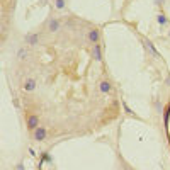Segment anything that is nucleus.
<instances>
[{
	"label": "nucleus",
	"instance_id": "obj_2",
	"mask_svg": "<svg viewBox=\"0 0 170 170\" xmlns=\"http://www.w3.org/2000/svg\"><path fill=\"white\" fill-rule=\"evenodd\" d=\"M60 27H61V24H60V21H58L56 17H49L48 22H46V31L51 32V34L58 32V31H60Z\"/></svg>",
	"mask_w": 170,
	"mask_h": 170
},
{
	"label": "nucleus",
	"instance_id": "obj_13",
	"mask_svg": "<svg viewBox=\"0 0 170 170\" xmlns=\"http://www.w3.org/2000/svg\"><path fill=\"white\" fill-rule=\"evenodd\" d=\"M121 104H122V107H124L126 114H128V116H135V111H133L131 107L128 106V102H126V100H121Z\"/></svg>",
	"mask_w": 170,
	"mask_h": 170
},
{
	"label": "nucleus",
	"instance_id": "obj_15",
	"mask_svg": "<svg viewBox=\"0 0 170 170\" xmlns=\"http://www.w3.org/2000/svg\"><path fill=\"white\" fill-rule=\"evenodd\" d=\"M168 38H170V31H168Z\"/></svg>",
	"mask_w": 170,
	"mask_h": 170
},
{
	"label": "nucleus",
	"instance_id": "obj_10",
	"mask_svg": "<svg viewBox=\"0 0 170 170\" xmlns=\"http://www.w3.org/2000/svg\"><path fill=\"white\" fill-rule=\"evenodd\" d=\"M27 56H29V49L26 48V46H22V48H19V49H17V58H19L21 61H24Z\"/></svg>",
	"mask_w": 170,
	"mask_h": 170
},
{
	"label": "nucleus",
	"instance_id": "obj_4",
	"mask_svg": "<svg viewBox=\"0 0 170 170\" xmlns=\"http://www.w3.org/2000/svg\"><path fill=\"white\" fill-rule=\"evenodd\" d=\"M46 128H43V126H39V128H36L34 131H32V138L36 140V141H44L46 140Z\"/></svg>",
	"mask_w": 170,
	"mask_h": 170
},
{
	"label": "nucleus",
	"instance_id": "obj_12",
	"mask_svg": "<svg viewBox=\"0 0 170 170\" xmlns=\"http://www.w3.org/2000/svg\"><path fill=\"white\" fill-rule=\"evenodd\" d=\"M55 7H56L58 10L67 9V0H55Z\"/></svg>",
	"mask_w": 170,
	"mask_h": 170
},
{
	"label": "nucleus",
	"instance_id": "obj_5",
	"mask_svg": "<svg viewBox=\"0 0 170 170\" xmlns=\"http://www.w3.org/2000/svg\"><path fill=\"white\" fill-rule=\"evenodd\" d=\"M92 58L97 61V63L102 61V48H100L99 43H97V44H92Z\"/></svg>",
	"mask_w": 170,
	"mask_h": 170
},
{
	"label": "nucleus",
	"instance_id": "obj_6",
	"mask_svg": "<svg viewBox=\"0 0 170 170\" xmlns=\"http://www.w3.org/2000/svg\"><path fill=\"white\" fill-rule=\"evenodd\" d=\"M143 44H145V48L148 49V51L151 53V56L153 58H160V53L157 51V48H155V44L150 41V39H143Z\"/></svg>",
	"mask_w": 170,
	"mask_h": 170
},
{
	"label": "nucleus",
	"instance_id": "obj_11",
	"mask_svg": "<svg viewBox=\"0 0 170 170\" xmlns=\"http://www.w3.org/2000/svg\"><path fill=\"white\" fill-rule=\"evenodd\" d=\"M157 22L160 24L162 27H165L168 24V19H167V16H165V14H158L157 16Z\"/></svg>",
	"mask_w": 170,
	"mask_h": 170
},
{
	"label": "nucleus",
	"instance_id": "obj_14",
	"mask_svg": "<svg viewBox=\"0 0 170 170\" xmlns=\"http://www.w3.org/2000/svg\"><path fill=\"white\" fill-rule=\"evenodd\" d=\"M122 170H129V167H122Z\"/></svg>",
	"mask_w": 170,
	"mask_h": 170
},
{
	"label": "nucleus",
	"instance_id": "obj_3",
	"mask_svg": "<svg viewBox=\"0 0 170 170\" xmlns=\"http://www.w3.org/2000/svg\"><path fill=\"white\" fill-rule=\"evenodd\" d=\"M87 39H89V43H92V44H97V43H100V31L99 29H90L89 32H87Z\"/></svg>",
	"mask_w": 170,
	"mask_h": 170
},
{
	"label": "nucleus",
	"instance_id": "obj_9",
	"mask_svg": "<svg viewBox=\"0 0 170 170\" xmlns=\"http://www.w3.org/2000/svg\"><path fill=\"white\" fill-rule=\"evenodd\" d=\"M27 128L31 129V131H34L36 128H39V117L36 114H31L27 117Z\"/></svg>",
	"mask_w": 170,
	"mask_h": 170
},
{
	"label": "nucleus",
	"instance_id": "obj_7",
	"mask_svg": "<svg viewBox=\"0 0 170 170\" xmlns=\"http://www.w3.org/2000/svg\"><path fill=\"white\" fill-rule=\"evenodd\" d=\"M36 87H38V82H36L34 78H27V80L24 82V85H22V90L24 92H34Z\"/></svg>",
	"mask_w": 170,
	"mask_h": 170
},
{
	"label": "nucleus",
	"instance_id": "obj_8",
	"mask_svg": "<svg viewBox=\"0 0 170 170\" xmlns=\"http://www.w3.org/2000/svg\"><path fill=\"white\" fill-rule=\"evenodd\" d=\"M113 89H114V87H113V84H111L109 80H100L99 82V90L102 94H111V92H113Z\"/></svg>",
	"mask_w": 170,
	"mask_h": 170
},
{
	"label": "nucleus",
	"instance_id": "obj_1",
	"mask_svg": "<svg viewBox=\"0 0 170 170\" xmlns=\"http://www.w3.org/2000/svg\"><path fill=\"white\" fill-rule=\"evenodd\" d=\"M39 41H41V38H39L38 32H27V34L24 36V43H26L27 46H31V48L38 46V44H39Z\"/></svg>",
	"mask_w": 170,
	"mask_h": 170
}]
</instances>
